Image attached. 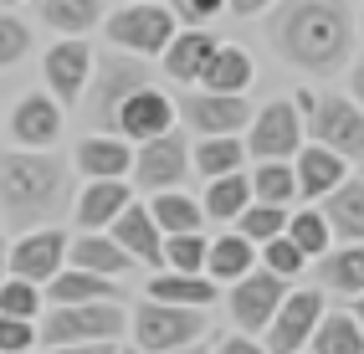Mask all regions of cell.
<instances>
[{
    "mask_svg": "<svg viewBox=\"0 0 364 354\" xmlns=\"http://www.w3.org/2000/svg\"><path fill=\"white\" fill-rule=\"evenodd\" d=\"M272 46L287 67L328 77L349 67L354 52V16L344 0H287L272 16Z\"/></svg>",
    "mask_w": 364,
    "mask_h": 354,
    "instance_id": "6da1fadb",
    "label": "cell"
},
{
    "mask_svg": "<svg viewBox=\"0 0 364 354\" xmlns=\"http://www.w3.org/2000/svg\"><path fill=\"white\" fill-rule=\"evenodd\" d=\"M67 200V164L52 149H16L0 159V205L16 226H52Z\"/></svg>",
    "mask_w": 364,
    "mask_h": 354,
    "instance_id": "7a4b0ae2",
    "label": "cell"
},
{
    "mask_svg": "<svg viewBox=\"0 0 364 354\" xmlns=\"http://www.w3.org/2000/svg\"><path fill=\"white\" fill-rule=\"evenodd\" d=\"M298 113H303V134L308 144H318L338 154L344 164L364 159V108L338 98V92H298Z\"/></svg>",
    "mask_w": 364,
    "mask_h": 354,
    "instance_id": "3957f363",
    "label": "cell"
},
{
    "mask_svg": "<svg viewBox=\"0 0 364 354\" xmlns=\"http://www.w3.org/2000/svg\"><path fill=\"white\" fill-rule=\"evenodd\" d=\"M129 328L124 303H77V309H46L41 313V344L67 349V344H118Z\"/></svg>",
    "mask_w": 364,
    "mask_h": 354,
    "instance_id": "277c9868",
    "label": "cell"
},
{
    "mask_svg": "<svg viewBox=\"0 0 364 354\" xmlns=\"http://www.w3.org/2000/svg\"><path fill=\"white\" fill-rule=\"evenodd\" d=\"M210 334V313L205 309H169V303L144 298L134 309V349L139 354H175L190 349Z\"/></svg>",
    "mask_w": 364,
    "mask_h": 354,
    "instance_id": "5b68a950",
    "label": "cell"
},
{
    "mask_svg": "<svg viewBox=\"0 0 364 354\" xmlns=\"http://www.w3.org/2000/svg\"><path fill=\"white\" fill-rule=\"evenodd\" d=\"M303 113H298V103H287V98H277V103H267L257 118H252V134L241 139V149H247L257 164H293V154L303 149Z\"/></svg>",
    "mask_w": 364,
    "mask_h": 354,
    "instance_id": "8992f818",
    "label": "cell"
},
{
    "mask_svg": "<svg viewBox=\"0 0 364 354\" xmlns=\"http://www.w3.org/2000/svg\"><path fill=\"white\" fill-rule=\"evenodd\" d=\"M103 31L108 41L118 46L124 57H154L169 46V36H175V16H169V6H159V0H149V6H124V11H113L103 21Z\"/></svg>",
    "mask_w": 364,
    "mask_h": 354,
    "instance_id": "52a82bcc",
    "label": "cell"
},
{
    "mask_svg": "<svg viewBox=\"0 0 364 354\" xmlns=\"http://www.w3.org/2000/svg\"><path fill=\"white\" fill-rule=\"evenodd\" d=\"M323 313L328 309H323L318 288H287L282 309L272 313V323L262 334V349L267 354H308V339H313V328H318Z\"/></svg>",
    "mask_w": 364,
    "mask_h": 354,
    "instance_id": "ba28073f",
    "label": "cell"
},
{
    "mask_svg": "<svg viewBox=\"0 0 364 354\" xmlns=\"http://www.w3.org/2000/svg\"><path fill=\"white\" fill-rule=\"evenodd\" d=\"M139 191H149V195H164V191H180V185L190 180V144H185V134H159L149 139V144H139L134 154V175H129Z\"/></svg>",
    "mask_w": 364,
    "mask_h": 354,
    "instance_id": "9c48e42d",
    "label": "cell"
},
{
    "mask_svg": "<svg viewBox=\"0 0 364 354\" xmlns=\"http://www.w3.org/2000/svg\"><path fill=\"white\" fill-rule=\"evenodd\" d=\"M287 288L293 282H282V277H272V272H247L241 282H231V293H226V313H231V323L241 328V334H267V323H272V313L282 309V298H287Z\"/></svg>",
    "mask_w": 364,
    "mask_h": 354,
    "instance_id": "30bf717a",
    "label": "cell"
},
{
    "mask_svg": "<svg viewBox=\"0 0 364 354\" xmlns=\"http://www.w3.org/2000/svg\"><path fill=\"white\" fill-rule=\"evenodd\" d=\"M67 242H72V236L57 231V226L26 231V236L11 247V257H6V277H21V282H36V288H46V282L67 267Z\"/></svg>",
    "mask_w": 364,
    "mask_h": 354,
    "instance_id": "8fae6325",
    "label": "cell"
},
{
    "mask_svg": "<svg viewBox=\"0 0 364 354\" xmlns=\"http://www.w3.org/2000/svg\"><path fill=\"white\" fill-rule=\"evenodd\" d=\"M180 118L190 124V134H200V139H236L252 124V108H247L241 92H185Z\"/></svg>",
    "mask_w": 364,
    "mask_h": 354,
    "instance_id": "7c38bea8",
    "label": "cell"
},
{
    "mask_svg": "<svg viewBox=\"0 0 364 354\" xmlns=\"http://www.w3.org/2000/svg\"><path fill=\"white\" fill-rule=\"evenodd\" d=\"M169 124H175V108H169V98L154 92V87L129 92V98L118 103V113H113V134H129L134 144H149V139L169 134Z\"/></svg>",
    "mask_w": 364,
    "mask_h": 354,
    "instance_id": "4fadbf2b",
    "label": "cell"
},
{
    "mask_svg": "<svg viewBox=\"0 0 364 354\" xmlns=\"http://www.w3.org/2000/svg\"><path fill=\"white\" fill-rule=\"evenodd\" d=\"M62 134V103L46 98V92H26L16 108H11V139L21 149H52Z\"/></svg>",
    "mask_w": 364,
    "mask_h": 354,
    "instance_id": "5bb4252c",
    "label": "cell"
},
{
    "mask_svg": "<svg viewBox=\"0 0 364 354\" xmlns=\"http://www.w3.org/2000/svg\"><path fill=\"white\" fill-rule=\"evenodd\" d=\"M46 87H52V98L57 103H77L82 98V87L92 77V46L87 41H57V46H46Z\"/></svg>",
    "mask_w": 364,
    "mask_h": 354,
    "instance_id": "9a60e30c",
    "label": "cell"
},
{
    "mask_svg": "<svg viewBox=\"0 0 364 354\" xmlns=\"http://www.w3.org/2000/svg\"><path fill=\"white\" fill-rule=\"evenodd\" d=\"M139 87H149V67H144L139 57H118V62L103 67L98 92H92V118H98L103 134H113V113H118V103H124L129 92H139Z\"/></svg>",
    "mask_w": 364,
    "mask_h": 354,
    "instance_id": "2e32d148",
    "label": "cell"
},
{
    "mask_svg": "<svg viewBox=\"0 0 364 354\" xmlns=\"http://www.w3.org/2000/svg\"><path fill=\"white\" fill-rule=\"evenodd\" d=\"M67 267H77V272H92V277H108L118 282L134 262H129V252L113 242L108 231H77L67 242Z\"/></svg>",
    "mask_w": 364,
    "mask_h": 354,
    "instance_id": "e0dca14e",
    "label": "cell"
},
{
    "mask_svg": "<svg viewBox=\"0 0 364 354\" xmlns=\"http://www.w3.org/2000/svg\"><path fill=\"white\" fill-rule=\"evenodd\" d=\"M108 236L129 252V262H144V267H154V272L164 267V236H159V226L149 216V205H129L124 216L108 226Z\"/></svg>",
    "mask_w": 364,
    "mask_h": 354,
    "instance_id": "ac0fdd59",
    "label": "cell"
},
{
    "mask_svg": "<svg viewBox=\"0 0 364 354\" xmlns=\"http://www.w3.org/2000/svg\"><path fill=\"white\" fill-rule=\"evenodd\" d=\"M293 180H298V195L328 200L338 185L349 180V164L338 159V154H328V149H318V144H303V149L293 154Z\"/></svg>",
    "mask_w": 364,
    "mask_h": 354,
    "instance_id": "d6986e66",
    "label": "cell"
},
{
    "mask_svg": "<svg viewBox=\"0 0 364 354\" xmlns=\"http://www.w3.org/2000/svg\"><path fill=\"white\" fill-rule=\"evenodd\" d=\"M129 205H134L129 180H87L82 195H77V226L82 231H108Z\"/></svg>",
    "mask_w": 364,
    "mask_h": 354,
    "instance_id": "ffe728a7",
    "label": "cell"
},
{
    "mask_svg": "<svg viewBox=\"0 0 364 354\" xmlns=\"http://www.w3.org/2000/svg\"><path fill=\"white\" fill-rule=\"evenodd\" d=\"M124 288L108 277H92V272H77V267H62L52 282H46V303L52 309H77V303H118Z\"/></svg>",
    "mask_w": 364,
    "mask_h": 354,
    "instance_id": "44dd1931",
    "label": "cell"
},
{
    "mask_svg": "<svg viewBox=\"0 0 364 354\" xmlns=\"http://www.w3.org/2000/svg\"><path fill=\"white\" fill-rule=\"evenodd\" d=\"M72 159H77V170L87 180H129V170H134L129 144H124V139H113V134H87Z\"/></svg>",
    "mask_w": 364,
    "mask_h": 354,
    "instance_id": "7402d4cb",
    "label": "cell"
},
{
    "mask_svg": "<svg viewBox=\"0 0 364 354\" xmlns=\"http://www.w3.org/2000/svg\"><path fill=\"white\" fill-rule=\"evenodd\" d=\"M323 221H328V231L338 236L344 247H359L364 242V180H344L338 191L323 200Z\"/></svg>",
    "mask_w": 364,
    "mask_h": 354,
    "instance_id": "603a6c76",
    "label": "cell"
},
{
    "mask_svg": "<svg viewBox=\"0 0 364 354\" xmlns=\"http://www.w3.org/2000/svg\"><path fill=\"white\" fill-rule=\"evenodd\" d=\"M215 46H221V41H215L210 31H175L169 46H164V73L175 82H200V73H205V62H210Z\"/></svg>",
    "mask_w": 364,
    "mask_h": 354,
    "instance_id": "cb8c5ba5",
    "label": "cell"
},
{
    "mask_svg": "<svg viewBox=\"0 0 364 354\" xmlns=\"http://www.w3.org/2000/svg\"><path fill=\"white\" fill-rule=\"evenodd\" d=\"M247 272H257V247L247 242V236H210V247H205V277L210 282H241Z\"/></svg>",
    "mask_w": 364,
    "mask_h": 354,
    "instance_id": "d4e9b609",
    "label": "cell"
},
{
    "mask_svg": "<svg viewBox=\"0 0 364 354\" xmlns=\"http://www.w3.org/2000/svg\"><path fill=\"white\" fill-rule=\"evenodd\" d=\"M215 282L200 272H154L149 277V303H169V309H210Z\"/></svg>",
    "mask_w": 364,
    "mask_h": 354,
    "instance_id": "484cf974",
    "label": "cell"
},
{
    "mask_svg": "<svg viewBox=\"0 0 364 354\" xmlns=\"http://www.w3.org/2000/svg\"><path fill=\"white\" fill-rule=\"evenodd\" d=\"M149 216H154L159 236H196V231H205V210H200V200L185 195V191L149 195Z\"/></svg>",
    "mask_w": 364,
    "mask_h": 354,
    "instance_id": "4316f807",
    "label": "cell"
},
{
    "mask_svg": "<svg viewBox=\"0 0 364 354\" xmlns=\"http://www.w3.org/2000/svg\"><path fill=\"white\" fill-rule=\"evenodd\" d=\"M36 11L52 31H62V41H82L103 21V0H36Z\"/></svg>",
    "mask_w": 364,
    "mask_h": 354,
    "instance_id": "83f0119b",
    "label": "cell"
},
{
    "mask_svg": "<svg viewBox=\"0 0 364 354\" xmlns=\"http://www.w3.org/2000/svg\"><path fill=\"white\" fill-rule=\"evenodd\" d=\"M247 82H252V57L236 41H221L200 73V92H241Z\"/></svg>",
    "mask_w": 364,
    "mask_h": 354,
    "instance_id": "f1b7e54d",
    "label": "cell"
},
{
    "mask_svg": "<svg viewBox=\"0 0 364 354\" xmlns=\"http://www.w3.org/2000/svg\"><path fill=\"white\" fill-rule=\"evenodd\" d=\"M308 354H364V328L354 323V313L333 309V313L318 318V328H313Z\"/></svg>",
    "mask_w": 364,
    "mask_h": 354,
    "instance_id": "f546056e",
    "label": "cell"
},
{
    "mask_svg": "<svg viewBox=\"0 0 364 354\" xmlns=\"http://www.w3.org/2000/svg\"><path fill=\"white\" fill-rule=\"evenodd\" d=\"M247 205H252V180H247V175H221V180H205V195H200L205 221H236Z\"/></svg>",
    "mask_w": 364,
    "mask_h": 354,
    "instance_id": "4dcf8cb0",
    "label": "cell"
},
{
    "mask_svg": "<svg viewBox=\"0 0 364 354\" xmlns=\"http://www.w3.org/2000/svg\"><path fill=\"white\" fill-rule=\"evenodd\" d=\"M241 164H247V149H241V139H200V144L190 149V170H196L200 180L241 175Z\"/></svg>",
    "mask_w": 364,
    "mask_h": 354,
    "instance_id": "1f68e13d",
    "label": "cell"
},
{
    "mask_svg": "<svg viewBox=\"0 0 364 354\" xmlns=\"http://www.w3.org/2000/svg\"><path fill=\"white\" fill-rule=\"evenodd\" d=\"M318 282L344 298H359L364 293V242L359 247H338L333 257H323L318 262Z\"/></svg>",
    "mask_w": 364,
    "mask_h": 354,
    "instance_id": "d6a6232c",
    "label": "cell"
},
{
    "mask_svg": "<svg viewBox=\"0 0 364 354\" xmlns=\"http://www.w3.org/2000/svg\"><path fill=\"white\" fill-rule=\"evenodd\" d=\"M252 180V200L257 205H293L298 200V180H293V164H257L247 175Z\"/></svg>",
    "mask_w": 364,
    "mask_h": 354,
    "instance_id": "836d02e7",
    "label": "cell"
},
{
    "mask_svg": "<svg viewBox=\"0 0 364 354\" xmlns=\"http://www.w3.org/2000/svg\"><path fill=\"white\" fill-rule=\"evenodd\" d=\"M282 236H287L303 257H328V247H333V231H328V221H323V210H293Z\"/></svg>",
    "mask_w": 364,
    "mask_h": 354,
    "instance_id": "e575fe53",
    "label": "cell"
},
{
    "mask_svg": "<svg viewBox=\"0 0 364 354\" xmlns=\"http://www.w3.org/2000/svg\"><path fill=\"white\" fill-rule=\"evenodd\" d=\"M231 226H236V236H247L252 247H267V242H277V236L287 231V210H282V205H257V200H252Z\"/></svg>",
    "mask_w": 364,
    "mask_h": 354,
    "instance_id": "d590c367",
    "label": "cell"
},
{
    "mask_svg": "<svg viewBox=\"0 0 364 354\" xmlns=\"http://www.w3.org/2000/svg\"><path fill=\"white\" fill-rule=\"evenodd\" d=\"M41 313H46V293L36 288V282H21V277L0 282V318H26V323H36Z\"/></svg>",
    "mask_w": 364,
    "mask_h": 354,
    "instance_id": "8d00e7d4",
    "label": "cell"
},
{
    "mask_svg": "<svg viewBox=\"0 0 364 354\" xmlns=\"http://www.w3.org/2000/svg\"><path fill=\"white\" fill-rule=\"evenodd\" d=\"M205 231L196 236H164V267L159 272H200L205 277Z\"/></svg>",
    "mask_w": 364,
    "mask_h": 354,
    "instance_id": "74e56055",
    "label": "cell"
},
{
    "mask_svg": "<svg viewBox=\"0 0 364 354\" xmlns=\"http://www.w3.org/2000/svg\"><path fill=\"white\" fill-rule=\"evenodd\" d=\"M257 267L262 272H272V277H282V282H293L303 267H308V257L287 242V236H277V242H267V247H257Z\"/></svg>",
    "mask_w": 364,
    "mask_h": 354,
    "instance_id": "f35d334b",
    "label": "cell"
},
{
    "mask_svg": "<svg viewBox=\"0 0 364 354\" xmlns=\"http://www.w3.org/2000/svg\"><path fill=\"white\" fill-rule=\"evenodd\" d=\"M31 52V26L21 16H0V73Z\"/></svg>",
    "mask_w": 364,
    "mask_h": 354,
    "instance_id": "ab89813d",
    "label": "cell"
},
{
    "mask_svg": "<svg viewBox=\"0 0 364 354\" xmlns=\"http://www.w3.org/2000/svg\"><path fill=\"white\" fill-rule=\"evenodd\" d=\"M41 334L26 318H0V354H36Z\"/></svg>",
    "mask_w": 364,
    "mask_h": 354,
    "instance_id": "60d3db41",
    "label": "cell"
},
{
    "mask_svg": "<svg viewBox=\"0 0 364 354\" xmlns=\"http://www.w3.org/2000/svg\"><path fill=\"white\" fill-rule=\"evenodd\" d=\"M215 11H226V0H169V16H175V26L185 21V31H205Z\"/></svg>",
    "mask_w": 364,
    "mask_h": 354,
    "instance_id": "b9f144b4",
    "label": "cell"
},
{
    "mask_svg": "<svg viewBox=\"0 0 364 354\" xmlns=\"http://www.w3.org/2000/svg\"><path fill=\"white\" fill-rule=\"evenodd\" d=\"M215 354H267V349H262V339H252V334H226L221 344H215Z\"/></svg>",
    "mask_w": 364,
    "mask_h": 354,
    "instance_id": "7bdbcfd3",
    "label": "cell"
},
{
    "mask_svg": "<svg viewBox=\"0 0 364 354\" xmlns=\"http://www.w3.org/2000/svg\"><path fill=\"white\" fill-rule=\"evenodd\" d=\"M349 103H359V108H364V62H354V67H349Z\"/></svg>",
    "mask_w": 364,
    "mask_h": 354,
    "instance_id": "ee69618b",
    "label": "cell"
},
{
    "mask_svg": "<svg viewBox=\"0 0 364 354\" xmlns=\"http://www.w3.org/2000/svg\"><path fill=\"white\" fill-rule=\"evenodd\" d=\"M46 354H118V344H67V349H46Z\"/></svg>",
    "mask_w": 364,
    "mask_h": 354,
    "instance_id": "f6af8a7d",
    "label": "cell"
},
{
    "mask_svg": "<svg viewBox=\"0 0 364 354\" xmlns=\"http://www.w3.org/2000/svg\"><path fill=\"white\" fill-rule=\"evenodd\" d=\"M272 0H226V11L231 16H257V11H267Z\"/></svg>",
    "mask_w": 364,
    "mask_h": 354,
    "instance_id": "bcb514c9",
    "label": "cell"
},
{
    "mask_svg": "<svg viewBox=\"0 0 364 354\" xmlns=\"http://www.w3.org/2000/svg\"><path fill=\"white\" fill-rule=\"evenodd\" d=\"M6 257H11V247H6V236H0V282H6Z\"/></svg>",
    "mask_w": 364,
    "mask_h": 354,
    "instance_id": "7dc6e473",
    "label": "cell"
},
{
    "mask_svg": "<svg viewBox=\"0 0 364 354\" xmlns=\"http://www.w3.org/2000/svg\"><path fill=\"white\" fill-rule=\"evenodd\" d=\"M354 323H359V328H364V293H359V298H354Z\"/></svg>",
    "mask_w": 364,
    "mask_h": 354,
    "instance_id": "c3c4849f",
    "label": "cell"
},
{
    "mask_svg": "<svg viewBox=\"0 0 364 354\" xmlns=\"http://www.w3.org/2000/svg\"><path fill=\"white\" fill-rule=\"evenodd\" d=\"M175 354H210L205 344H190V349H175Z\"/></svg>",
    "mask_w": 364,
    "mask_h": 354,
    "instance_id": "681fc988",
    "label": "cell"
},
{
    "mask_svg": "<svg viewBox=\"0 0 364 354\" xmlns=\"http://www.w3.org/2000/svg\"><path fill=\"white\" fill-rule=\"evenodd\" d=\"M0 6H26V0H0Z\"/></svg>",
    "mask_w": 364,
    "mask_h": 354,
    "instance_id": "f907efd6",
    "label": "cell"
},
{
    "mask_svg": "<svg viewBox=\"0 0 364 354\" xmlns=\"http://www.w3.org/2000/svg\"><path fill=\"white\" fill-rule=\"evenodd\" d=\"M124 6H149V0H124Z\"/></svg>",
    "mask_w": 364,
    "mask_h": 354,
    "instance_id": "816d5d0a",
    "label": "cell"
},
{
    "mask_svg": "<svg viewBox=\"0 0 364 354\" xmlns=\"http://www.w3.org/2000/svg\"><path fill=\"white\" fill-rule=\"evenodd\" d=\"M359 36H364V11H359Z\"/></svg>",
    "mask_w": 364,
    "mask_h": 354,
    "instance_id": "f5cc1de1",
    "label": "cell"
},
{
    "mask_svg": "<svg viewBox=\"0 0 364 354\" xmlns=\"http://www.w3.org/2000/svg\"><path fill=\"white\" fill-rule=\"evenodd\" d=\"M118 354H139V349H118Z\"/></svg>",
    "mask_w": 364,
    "mask_h": 354,
    "instance_id": "db71d44e",
    "label": "cell"
}]
</instances>
